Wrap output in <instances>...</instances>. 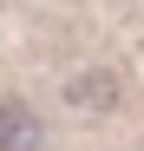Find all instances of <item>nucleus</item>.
<instances>
[{
  "label": "nucleus",
  "mask_w": 144,
  "mask_h": 151,
  "mask_svg": "<svg viewBox=\"0 0 144 151\" xmlns=\"http://www.w3.org/2000/svg\"><path fill=\"white\" fill-rule=\"evenodd\" d=\"M0 151H39V118L20 99H0Z\"/></svg>",
  "instance_id": "f257e3e1"
},
{
  "label": "nucleus",
  "mask_w": 144,
  "mask_h": 151,
  "mask_svg": "<svg viewBox=\"0 0 144 151\" xmlns=\"http://www.w3.org/2000/svg\"><path fill=\"white\" fill-rule=\"evenodd\" d=\"M72 99H79V105H111V99H118V79L92 66L85 79H72Z\"/></svg>",
  "instance_id": "f03ea898"
}]
</instances>
